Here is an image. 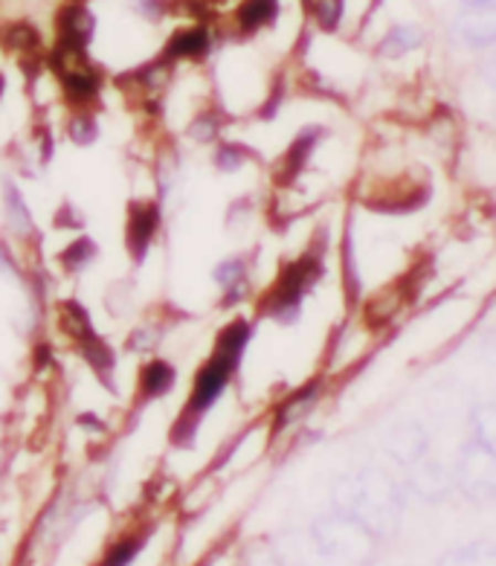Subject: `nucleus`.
<instances>
[{
  "label": "nucleus",
  "instance_id": "nucleus-1",
  "mask_svg": "<svg viewBox=\"0 0 496 566\" xmlns=\"http://www.w3.org/2000/svg\"><path fill=\"white\" fill-rule=\"evenodd\" d=\"M253 334H256V326L247 317H233L218 328L210 355L203 357L192 373L187 401L180 407L178 419L171 421L169 439L175 448H194L203 419L215 410L218 401L224 398V392L239 375L244 355L253 343Z\"/></svg>",
  "mask_w": 496,
  "mask_h": 566
},
{
  "label": "nucleus",
  "instance_id": "nucleus-2",
  "mask_svg": "<svg viewBox=\"0 0 496 566\" xmlns=\"http://www.w3.org/2000/svg\"><path fill=\"white\" fill-rule=\"evenodd\" d=\"M334 509L363 523L380 543L401 532L407 491L395 473L383 465H366L334 482Z\"/></svg>",
  "mask_w": 496,
  "mask_h": 566
},
{
  "label": "nucleus",
  "instance_id": "nucleus-3",
  "mask_svg": "<svg viewBox=\"0 0 496 566\" xmlns=\"http://www.w3.org/2000/svg\"><path fill=\"white\" fill-rule=\"evenodd\" d=\"M326 276V248L310 244L299 256L287 259L273 282L258 296V317L271 319L276 326H294L303 317L305 300L319 280Z\"/></svg>",
  "mask_w": 496,
  "mask_h": 566
},
{
  "label": "nucleus",
  "instance_id": "nucleus-4",
  "mask_svg": "<svg viewBox=\"0 0 496 566\" xmlns=\"http://www.w3.org/2000/svg\"><path fill=\"white\" fill-rule=\"evenodd\" d=\"M310 537L317 543L323 558L340 560V564L351 566L372 564L380 549L378 537L360 520L340 512V509H331L323 517H317V523L310 528Z\"/></svg>",
  "mask_w": 496,
  "mask_h": 566
},
{
  "label": "nucleus",
  "instance_id": "nucleus-5",
  "mask_svg": "<svg viewBox=\"0 0 496 566\" xmlns=\"http://www.w3.org/2000/svg\"><path fill=\"white\" fill-rule=\"evenodd\" d=\"M453 485L471 503H496V448L467 436L453 462Z\"/></svg>",
  "mask_w": 496,
  "mask_h": 566
},
{
  "label": "nucleus",
  "instance_id": "nucleus-6",
  "mask_svg": "<svg viewBox=\"0 0 496 566\" xmlns=\"http://www.w3.org/2000/svg\"><path fill=\"white\" fill-rule=\"evenodd\" d=\"M48 73L59 85L64 108L99 111L102 99H105V87H108V73L102 71L99 64L91 62V59H78V62L50 64Z\"/></svg>",
  "mask_w": 496,
  "mask_h": 566
},
{
  "label": "nucleus",
  "instance_id": "nucleus-7",
  "mask_svg": "<svg viewBox=\"0 0 496 566\" xmlns=\"http://www.w3.org/2000/svg\"><path fill=\"white\" fill-rule=\"evenodd\" d=\"M163 230V203L157 198H131L125 207V230L123 244L131 264H146L151 256V248L160 239Z\"/></svg>",
  "mask_w": 496,
  "mask_h": 566
},
{
  "label": "nucleus",
  "instance_id": "nucleus-8",
  "mask_svg": "<svg viewBox=\"0 0 496 566\" xmlns=\"http://www.w3.org/2000/svg\"><path fill=\"white\" fill-rule=\"evenodd\" d=\"M218 32L215 24H183L166 39L160 59L178 71L180 64H203L215 53Z\"/></svg>",
  "mask_w": 496,
  "mask_h": 566
},
{
  "label": "nucleus",
  "instance_id": "nucleus-9",
  "mask_svg": "<svg viewBox=\"0 0 496 566\" xmlns=\"http://www.w3.org/2000/svg\"><path fill=\"white\" fill-rule=\"evenodd\" d=\"M180 384L178 366L171 364L169 357L163 355H151L146 357L137 369V384H134V401L131 412L137 416V410H146L148 403L163 401L169 398Z\"/></svg>",
  "mask_w": 496,
  "mask_h": 566
},
{
  "label": "nucleus",
  "instance_id": "nucleus-10",
  "mask_svg": "<svg viewBox=\"0 0 496 566\" xmlns=\"http://www.w3.org/2000/svg\"><path fill=\"white\" fill-rule=\"evenodd\" d=\"M403 491L407 496H419L421 503H444L456 485H453V471L444 462L426 453L415 465L403 468Z\"/></svg>",
  "mask_w": 496,
  "mask_h": 566
},
{
  "label": "nucleus",
  "instance_id": "nucleus-11",
  "mask_svg": "<svg viewBox=\"0 0 496 566\" xmlns=\"http://www.w3.org/2000/svg\"><path fill=\"white\" fill-rule=\"evenodd\" d=\"M383 453L401 471L415 465L419 459H424L430 453V433H426V427L415 419H403L398 424H392L387 430V436H383Z\"/></svg>",
  "mask_w": 496,
  "mask_h": 566
},
{
  "label": "nucleus",
  "instance_id": "nucleus-12",
  "mask_svg": "<svg viewBox=\"0 0 496 566\" xmlns=\"http://www.w3.org/2000/svg\"><path fill=\"white\" fill-rule=\"evenodd\" d=\"M73 352H76L78 360H82V364L91 369V375L96 378V384H102V387L108 389V392H114V396H117L119 392V384H117L119 357H117V349H114V343H110L105 334H99V328H96L94 334H87L85 340L73 343Z\"/></svg>",
  "mask_w": 496,
  "mask_h": 566
},
{
  "label": "nucleus",
  "instance_id": "nucleus-13",
  "mask_svg": "<svg viewBox=\"0 0 496 566\" xmlns=\"http://www.w3.org/2000/svg\"><path fill=\"white\" fill-rule=\"evenodd\" d=\"M212 282L221 291V308H235L253 294V262L244 253L226 256L212 268Z\"/></svg>",
  "mask_w": 496,
  "mask_h": 566
},
{
  "label": "nucleus",
  "instance_id": "nucleus-14",
  "mask_svg": "<svg viewBox=\"0 0 496 566\" xmlns=\"http://www.w3.org/2000/svg\"><path fill=\"white\" fill-rule=\"evenodd\" d=\"M456 39L471 50L496 48V3L462 7L453 21Z\"/></svg>",
  "mask_w": 496,
  "mask_h": 566
},
{
  "label": "nucleus",
  "instance_id": "nucleus-15",
  "mask_svg": "<svg viewBox=\"0 0 496 566\" xmlns=\"http://www.w3.org/2000/svg\"><path fill=\"white\" fill-rule=\"evenodd\" d=\"M282 0H239L230 24H233L235 35L241 39H253L262 30H271L279 21Z\"/></svg>",
  "mask_w": 496,
  "mask_h": 566
},
{
  "label": "nucleus",
  "instance_id": "nucleus-16",
  "mask_svg": "<svg viewBox=\"0 0 496 566\" xmlns=\"http://www.w3.org/2000/svg\"><path fill=\"white\" fill-rule=\"evenodd\" d=\"M0 203H3V221H7L9 233L15 235V239H21L27 244L32 235H39V227H35L30 203H27L24 192H21L15 180H3L0 184Z\"/></svg>",
  "mask_w": 496,
  "mask_h": 566
},
{
  "label": "nucleus",
  "instance_id": "nucleus-17",
  "mask_svg": "<svg viewBox=\"0 0 496 566\" xmlns=\"http://www.w3.org/2000/svg\"><path fill=\"white\" fill-rule=\"evenodd\" d=\"M323 140H326V128H319V125H308V128H303V132L296 134L279 160V171L285 184H291V180H296L303 175L305 166L310 164V157H314V151H317Z\"/></svg>",
  "mask_w": 496,
  "mask_h": 566
},
{
  "label": "nucleus",
  "instance_id": "nucleus-18",
  "mask_svg": "<svg viewBox=\"0 0 496 566\" xmlns=\"http://www.w3.org/2000/svg\"><path fill=\"white\" fill-rule=\"evenodd\" d=\"M319 396H323V384H319V380H308L303 387H296L294 392H287V396L276 403V410H273V433H279L285 427L305 419L310 412V407L319 401Z\"/></svg>",
  "mask_w": 496,
  "mask_h": 566
},
{
  "label": "nucleus",
  "instance_id": "nucleus-19",
  "mask_svg": "<svg viewBox=\"0 0 496 566\" xmlns=\"http://www.w3.org/2000/svg\"><path fill=\"white\" fill-rule=\"evenodd\" d=\"M55 326H59V332L64 334V340L71 343V346L96 332L94 314H91V308L78 296L59 300V305H55Z\"/></svg>",
  "mask_w": 496,
  "mask_h": 566
},
{
  "label": "nucleus",
  "instance_id": "nucleus-20",
  "mask_svg": "<svg viewBox=\"0 0 496 566\" xmlns=\"http://www.w3.org/2000/svg\"><path fill=\"white\" fill-rule=\"evenodd\" d=\"M426 44V32L419 24H395L378 41V55L387 62H401L407 55L419 53Z\"/></svg>",
  "mask_w": 496,
  "mask_h": 566
},
{
  "label": "nucleus",
  "instance_id": "nucleus-21",
  "mask_svg": "<svg viewBox=\"0 0 496 566\" xmlns=\"http://www.w3.org/2000/svg\"><path fill=\"white\" fill-rule=\"evenodd\" d=\"M55 262H59L64 276H82V273L91 271V268L99 262V241L87 233L73 235V239L55 253Z\"/></svg>",
  "mask_w": 496,
  "mask_h": 566
},
{
  "label": "nucleus",
  "instance_id": "nucleus-22",
  "mask_svg": "<svg viewBox=\"0 0 496 566\" xmlns=\"http://www.w3.org/2000/svg\"><path fill=\"white\" fill-rule=\"evenodd\" d=\"M0 48L18 55H32L48 50L44 48V39H41V30L30 24V21H9V24L0 27Z\"/></svg>",
  "mask_w": 496,
  "mask_h": 566
},
{
  "label": "nucleus",
  "instance_id": "nucleus-23",
  "mask_svg": "<svg viewBox=\"0 0 496 566\" xmlns=\"http://www.w3.org/2000/svg\"><path fill=\"white\" fill-rule=\"evenodd\" d=\"M64 137L78 148H87L99 143L102 137V123L96 111H67L64 119Z\"/></svg>",
  "mask_w": 496,
  "mask_h": 566
},
{
  "label": "nucleus",
  "instance_id": "nucleus-24",
  "mask_svg": "<svg viewBox=\"0 0 496 566\" xmlns=\"http://www.w3.org/2000/svg\"><path fill=\"white\" fill-rule=\"evenodd\" d=\"M435 566H496V543L471 541L442 555Z\"/></svg>",
  "mask_w": 496,
  "mask_h": 566
},
{
  "label": "nucleus",
  "instance_id": "nucleus-25",
  "mask_svg": "<svg viewBox=\"0 0 496 566\" xmlns=\"http://www.w3.org/2000/svg\"><path fill=\"white\" fill-rule=\"evenodd\" d=\"M224 111L221 108H207V111H198L189 123L187 134L189 140L194 143H203V146H210V143L221 140V134H224Z\"/></svg>",
  "mask_w": 496,
  "mask_h": 566
},
{
  "label": "nucleus",
  "instance_id": "nucleus-26",
  "mask_svg": "<svg viewBox=\"0 0 496 566\" xmlns=\"http://www.w3.org/2000/svg\"><path fill=\"white\" fill-rule=\"evenodd\" d=\"M250 157H253V151L244 143L218 140L215 151H212V166L218 171H224V175H235V171H241L250 164Z\"/></svg>",
  "mask_w": 496,
  "mask_h": 566
},
{
  "label": "nucleus",
  "instance_id": "nucleus-27",
  "mask_svg": "<svg viewBox=\"0 0 496 566\" xmlns=\"http://www.w3.org/2000/svg\"><path fill=\"white\" fill-rule=\"evenodd\" d=\"M471 436L496 448V401L476 403L471 412Z\"/></svg>",
  "mask_w": 496,
  "mask_h": 566
},
{
  "label": "nucleus",
  "instance_id": "nucleus-28",
  "mask_svg": "<svg viewBox=\"0 0 496 566\" xmlns=\"http://www.w3.org/2000/svg\"><path fill=\"white\" fill-rule=\"evenodd\" d=\"M160 340H163V326H155V323H140L137 328H131V334H128V340H125V346H128V352H155L157 346H160Z\"/></svg>",
  "mask_w": 496,
  "mask_h": 566
},
{
  "label": "nucleus",
  "instance_id": "nucleus-29",
  "mask_svg": "<svg viewBox=\"0 0 496 566\" xmlns=\"http://www.w3.org/2000/svg\"><path fill=\"white\" fill-rule=\"evenodd\" d=\"M140 549H143V537H137V535L123 537V541H117L108 552H105V560H102V566H128L134 558H137V555H140Z\"/></svg>",
  "mask_w": 496,
  "mask_h": 566
},
{
  "label": "nucleus",
  "instance_id": "nucleus-30",
  "mask_svg": "<svg viewBox=\"0 0 496 566\" xmlns=\"http://www.w3.org/2000/svg\"><path fill=\"white\" fill-rule=\"evenodd\" d=\"M342 15H346V0H317L314 3V18L326 32L337 30L342 24Z\"/></svg>",
  "mask_w": 496,
  "mask_h": 566
},
{
  "label": "nucleus",
  "instance_id": "nucleus-31",
  "mask_svg": "<svg viewBox=\"0 0 496 566\" xmlns=\"http://www.w3.org/2000/svg\"><path fill=\"white\" fill-rule=\"evenodd\" d=\"M59 366V355H55V343L50 337H39L32 343V369L39 375H50Z\"/></svg>",
  "mask_w": 496,
  "mask_h": 566
},
{
  "label": "nucleus",
  "instance_id": "nucleus-32",
  "mask_svg": "<svg viewBox=\"0 0 496 566\" xmlns=\"http://www.w3.org/2000/svg\"><path fill=\"white\" fill-rule=\"evenodd\" d=\"M76 424L91 430V433H105V430H108V424L99 419V412H78Z\"/></svg>",
  "mask_w": 496,
  "mask_h": 566
},
{
  "label": "nucleus",
  "instance_id": "nucleus-33",
  "mask_svg": "<svg viewBox=\"0 0 496 566\" xmlns=\"http://www.w3.org/2000/svg\"><path fill=\"white\" fill-rule=\"evenodd\" d=\"M0 268L7 273H18V253L9 250L7 241H0Z\"/></svg>",
  "mask_w": 496,
  "mask_h": 566
},
{
  "label": "nucleus",
  "instance_id": "nucleus-34",
  "mask_svg": "<svg viewBox=\"0 0 496 566\" xmlns=\"http://www.w3.org/2000/svg\"><path fill=\"white\" fill-rule=\"evenodd\" d=\"M482 78H485V87H488L490 96H494L496 102V53L490 55L488 62H485V67H482Z\"/></svg>",
  "mask_w": 496,
  "mask_h": 566
},
{
  "label": "nucleus",
  "instance_id": "nucleus-35",
  "mask_svg": "<svg viewBox=\"0 0 496 566\" xmlns=\"http://www.w3.org/2000/svg\"><path fill=\"white\" fill-rule=\"evenodd\" d=\"M482 352H485V357L496 360V328L488 334V337H485V343H482Z\"/></svg>",
  "mask_w": 496,
  "mask_h": 566
},
{
  "label": "nucleus",
  "instance_id": "nucleus-36",
  "mask_svg": "<svg viewBox=\"0 0 496 566\" xmlns=\"http://www.w3.org/2000/svg\"><path fill=\"white\" fill-rule=\"evenodd\" d=\"M479 3H496V0H462V7H479Z\"/></svg>",
  "mask_w": 496,
  "mask_h": 566
},
{
  "label": "nucleus",
  "instance_id": "nucleus-37",
  "mask_svg": "<svg viewBox=\"0 0 496 566\" xmlns=\"http://www.w3.org/2000/svg\"><path fill=\"white\" fill-rule=\"evenodd\" d=\"M3 96H7V76L0 73V102H3Z\"/></svg>",
  "mask_w": 496,
  "mask_h": 566
}]
</instances>
